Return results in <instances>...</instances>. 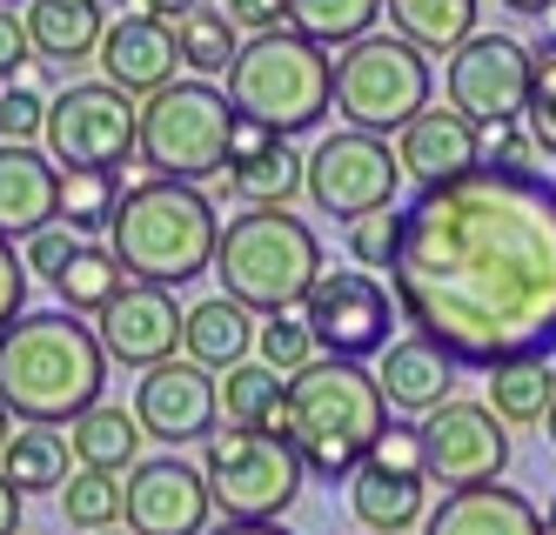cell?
<instances>
[{
	"label": "cell",
	"mask_w": 556,
	"mask_h": 535,
	"mask_svg": "<svg viewBox=\"0 0 556 535\" xmlns=\"http://www.w3.org/2000/svg\"><path fill=\"white\" fill-rule=\"evenodd\" d=\"M101 535H135V528H101Z\"/></svg>",
	"instance_id": "11a10c76"
},
{
	"label": "cell",
	"mask_w": 556,
	"mask_h": 535,
	"mask_svg": "<svg viewBox=\"0 0 556 535\" xmlns=\"http://www.w3.org/2000/svg\"><path fill=\"white\" fill-rule=\"evenodd\" d=\"M450 107L476 128H509L530 107V48L509 34H469L463 48L443 61Z\"/></svg>",
	"instance_id": "4fadbf2b"
},
{
	"label": "cell",
	"mask_w": 556,
	"mask_h": 535,
	"mask_svg": "<svg viewBox=\"0 0 556 535\" xmlns=\"http://www.w3.org/2000/svg\"><path fill=\"white\" fill-rule=\"evenodd\" d=\"M14 442V416H8V402H0V448Z\"/></svg>",
	"instance_id": "816d5d0a"
},
{
	"label": "cell",
	"mask_w": 556,
	"mask_h": 535,
	"mask_svg": "<svg viewBox=\"0 0 556 535\" xmlns=\"http://www.w3.org/2000/svg\"><path fill=\"white\" fill-rule=\"evenodd\" d=\"M349 509L369 535H409L429 522V475H389V469H355L349 475Z\"/></svg>",
	"instance_id": "484cf974"
},
{
	"label": "cell",
	"mask_w": 556,
	"mask_h": 535,
	"mask_svg": "<svg viewBox=\"0 0 556 535\" xmlns=\"http://www.w3.org/2000/svg\"><path fill=\"white\" fill-rule=\"evenodd\" d=\"M61 515H67V528H88V535L114 528V522H122V475L74 469L67 488H61Z\"/></svg>",
	"instance_id": "d590c367"
},
{
	"label": "cell",
	"mask_w": 556,
	"mask_h": 535,
	"mask_svg": "<svg viewBox=\"0 0 556 535\" xmlns=\"http://www.w3.org/2000/svg\"><path fill=\"white\" fill-rule=\"evenodd\" d=\"M202 475L208 496L222 509V522H275L295 496H302V456L282 435L262 429H215L202 442Z\"/></svg>",
	"instance_id": "9c48e42d"
},
{
	"label": "cell",
	"mask_w": 556,
	"mask_h": 535,
	"mask_svg": "<svg viewBox=\"0 0 556 535\" xmlns=\"http://www.w3.org/2000/svg\"><path fill=\"white\" fill-rule=\"evenodd\" d=\"M308 181V161L289 148V135L262 128V120L235 114L228 141V194H242L249 208H289V194Z\"/></svg>",
	"instance_id": "ffe728a7"
},
{
	"label": "cell",
	"mask_w": 556,
	"mask_h": 535,
	"mask_svg": "<svg viewBox=\"0 0 556 535\" xmlns=\"http://www.w3.org/2000/svg\"><path fill=\"white\" fill-rule=\"evenodd\" d=\"M530 154H536V141H530L523 120H509V128H490V141H483V161H490V168H530Z\"/></svg>",
	"instance_id": "f6af8a7d"
},
{
	"label": "cell",
	"mask_w": 556,
	"mask_h": 535,
	"mask_svg": "<svg viewBox=\"0 0 556 535\" xmlns=\"http://www.w3.org/2000/svg\"><path fill=\"white\" fill-rule=\"evenodd\" d=\"M175 40H181V67H188L194 80L228 74L235 54H242V27H235L222 8H202V0H194L188 14H175Z\"/></svg>",
	"instance_id": "d6a6232c"
},
{
	"label": "cell",
	"mask_w": 556,
	"mask_h": 535,
	"mask_svg": "<svg viewBox=\"0 0 556 535\" xmlns=\"http://www.w3.org/2000/svg\"><path fill=\"white\" fill-rule=\"evenodd\" d=\"M61 221V161L34 141H0V241H27Z\"/></svg>",
	"instance_id": "44dd1931"
},
{
	"label": "cell",
	"mask_w": 556,
	"mask_h": 535,
	"mask_svg": "<svg viewBox=\"0 0 556 535\" xmlns=\"http://www.w3.org/2000/svg\"><path fill=\"white\" fill-rule=\"evenodd\" d=\"M543 429H549V448H556V402H549V422H543Z\"/></svg>",
	"instance_id": "f5cc1de1"
},
{
	"label": "cell",
	"mask_w": 556,
	"mask_h": 535,
	"mask_svg": "<svg viewBox=\"0 0 556 535\" xmlns=\"http://www.w3.org/2000/svg\"><path fill=\"white\" fill-rule=\"evenodd\" d=\"M48 288L61 295L67 315H101V308L128 288V268L114 262V249H94V241H81V249L67 255V268H61Z\"/></svg>",
	"instance_id": "4dcf8cb0"
},
{
	"label": "cell",
	"mask_w": 556,
	"mask_h": 535,
	"mask_svg": "<svg viewBox=\"0 0 556 535\" xmlns=\"http://www.w3.org/2000/svg\"><path fill=\"white\" fill-rule=\"evenodd\" d=\"M215 496H208V475L181 462V456H154L128 469L122 488V528L135 535H208Z\"/></svg>",
	"instance_id": "2e32d148"
},
{
	"label": "cell",
	"mask_w": 556,
	"mask_h": 535,
	"mask_svg": "<svg viewBox=\"0 0 556 535\" xmlns=\"http://www.w3.org/2000/svg\"><path fill=\"white\" fill-rule=\"evenodd\" d=\"M21 67H34V40H27V14L0 8V80H21Z\"/></svg>",
	"instance_id": "ee69618b"
},
{
	"label": "cell",
	"mask_w": 556,
	"mask_h": 535,
	"mask_svg": "<svg viewBox=\"0 0 556 535\" xmlns=\"http://www.w3.org/2000/svg\"><path fill=\"white\" fill-rule=\"evenodd\" d=\"M222 14L242 34H275V27H289V0H222Z\"/></svg>",
	"instance_id": "bcb514c9"
},
{
	"label": "cell",
	"mask_w": 556,
	"mask_h": 535,
	"mask_svg": "<svg viewBox=\"0 0 556 535\" xmlns=\"http://www.w3.org/2000/svg\"><path fill=\"white\" fill-rule=\"evenodd\" d=\"M48 154L61 161V168H128L135 148H141V107L108 88V80H74V88H61L48 101Z\"/></svg>",
	"instance_id": "30bf717a"
},
{
	"label": "cell",
	"mask_w": 556,
	"mask_h": 535,
	"mask_svg": "<svg viewBox=\"0 0 556 535\" xmlns=\"http://www.w3.org/2000/svg\"><path fill=\"white\" fill-rule=\"evenodd\" d=\"M21 502H27V496H21L8 475H0V535H21Z\"/></svg>",
	"instance_id": "7dc6e473"
},
{
	"label": "cell",
	"mask_w": 556,
	"mask_h": 535,
	"mask_svg": "<svg viewBox=\"0 0 556 535\" xmlns=\"http://www.w3.org/2000/svg\"><path fill=\"white\" fill-rule=\"evenodd\" d=\"M101 388H108V348L81 315L41 308L0 335V402L14 422L74 429L94 402H108Z\"/></svg>",
	"instance_id": "7a4b0ae2"
},
{
	"label": "cell",
	"mask_w": 556,
	"mask_h": 535,
	"mask_svg": "<svg viewBox=\"0 0 556 535\" xmlns=\"http://www.w3.org/2000/svg\"><path fill=\"white\" fill-rule=\"evenodd\" d=\"M188 8H194V0H135V14H154V21H175Z\"/></svg>",
	"instance_id": "c3c4849f"
},
{
	"label": "cell",
	"mask_w": 556,
	"mask_h": 535,
	"mask_svg": "<svg viewBox=\"0 0 556 535\" xmlns=\"http://www.w3.org/2000/svg\"><path fill=\"white\" fill-rule=\"evenodd\" d=\"M382 14H389V34H403L409 48L422 54H456L463 40L476 34V0H382Z\"/></svg>",
	"instance_id": "f1b7e54d"
},
{
	"label": "cell",
	"mask_w": 556,
	"mask_h": 535,
	"mask_svg": "<svg viewBox=\"0 0 556 535\" xmlns=\"http://www.w3.org/2000/svg\"><path fill=\"white\" fill-rule=\"evenodd\" d=\"M376 382H382V402L389 408H403V416H435L443 402H456V361L422 342V335H403V342H389L376 355Z\"/></svg>",
	"instance_id": "7402d4cb"
},
{
	"label": "cell",
	"mask_w": 556,
	"mask_h": 535,
	"mask_svg": "<svg viewBox=\"0 0 556 535\" xmlns=\"http://www.w3.org/2000/svg\"><path fill=\"white\" fill-rule=\"evenodd\" d=\"M496 8H509V14H556V0H496Z\"/></svg>",
	"instance_id": "f907efd6"
},
{
	"label": "cell",
	"mask_w": 556,
	"mask_h": 535,
	"mask_svg": "<svg viewBox=\"0 0 556 535\" xmlns=\"http://www.w3.org/2000/svg\"><path fill=\"white\" fill-rule=\"evenodd\" d=\"M228 101L235 114L262 120L275 135H308L336 107V61L323 40H308L295 27L249 34L228 67Z\"/></svg>",
	"instance_id": "8992f818"
},
{
	"label": "cell",
	"mask_w": 556,
	"mask_h": 535,
	"mask_svg": "<svg viewBox=\"0 0 556 535\" xmlns=\"http://www.w3.org/2000/svg\"><path fill=\"white\" fill-rule=\"evenodd\" d=\"M255 355L275 368V375H302V368L323 355L315 348V335H308V321L289 308V315H262V335H255Z\"/></svg>",
	"instance_id": "74e56055"
},
{
	"label": "cell",
	"mask_w": 556,
	"mask_h": 535,
	"mask_svg": "<svg viewBox=\"0 0 556 535\" xmlns=\"http://www.w3.org/2000/svg\"><path fill=\"white\" fill-rule=\"evenodd\" d=\"M67 442H74V469H101V475H122V469H135L141 462V422H135V408H122V402H94L81 422L67 429Z\"/></svg>",
	"instance_id": "4316f807"
},
{
	"label": "cell",
	"mask_w": 556,
	"mask_h": 535,
	"mask_svg": "<svg viewBox=\"0 0 556 535\" xmlns=\"http://www.w3.org/2000/svg\"><path fill=\"white\" fill-rule=\"evenodd\" d=\"M382 0H289V27L323 40V48H349V40L376 34Z\"/></svg>",
	"instance_id": "e575fe53"
},
{
	"label": "cell",
	"mask_w": 556,
	"mask_h": 535,
	"mask_svg": "<svg viewBox=\"0 0 556 535\" xmlns=\"http://www.w3.org/2000/svg\"><path fill=\"white\" fill-rule=\"evenodd\" d=\"M122 208V175L101 168H61V228L74 234H108Z\"/></svg>",
	"instance_id": "836d02e7"
},
{
	"label": "cell",
	"mask_w": 556,
	"mask_h": 535,
	"mask_svg": "<svg viewBox=\"0 0 556 535\" xmlns=\"http://www.w3.org/2000/svg\"><path fill=\"white\" fill-rule=\"evenodd\" d=\"M208 535H289L282 522H222V528H208Z\"/></svg>",
	"instance_id": "681fc988"
},
{
	"label": "cell",
	"mask_w": 556,
	"mask_h": 535,
	"mask_svg": "<svg viewBox=\"0 0 556 535\" xmlns=\"http://www.w3.org/2000/svg\"><path fill=\"white\" fill-rule=\"evenodd\" d=\"M549 34H556V14H549Z\"/></svg>",
	"instance_id": "9f6ffc18"
},
{
	"label": "cell",
	"mask_w": 556,
	"mask_h": 535,
	"mask_svg": "<svg viewBox=\"0 0 556 535\" xmlns=\"http://www.w3.org/2000/svg\"><path fill=\"white\" fill-rule=\"evenodd\" d=\"M94 61H101V80H108V88H122L128 101L162 94L168 80H175V67H181L175 21H154V14H122V21H108Z\"/></svg>",
	"instance_id": "ac0fdd59"
},
{
	"label": "cell",
	"mask_w": 556,
	"mask_h": 535,
	"mask_svg": "<svg viewBox=\"0 0 556 535\" xmlns=\"http://www.w3.org/2000/svg\"><path fill=\"white\" fill-rule=\"evenodd\" d=\"M369 469H389V475H429V462H422V429L389 422L382 442L369 448Z\"/></svg>",
	"instance_id": "60d3db41"
},
{
	"label": "cell",
	"mask_w": 556,
	"mask_h": 535,
	"mask_svg": "<svg viewBox=\"0 0 556 535\" xmlns=\"http://www.w3.org/2000/svg\"><path fill=\"white\" fill-rule=\"evenodd\" d=\"M363 535H369V528H363Z\"/></svg>",
	"instance_id": "680465c9"
},
{
	"label": "cell",
	"mask_w": 556,
	"mask_h": 535,
	"mask_svg": "<svg viewBox=\"0 0 556 535\" xmlns=\"http://www.w3.org/2000/svg\"><path fill=\"white\" fill-rule=\"evenodd\" d=\"M74 462V442H67V429H34V422H21L14 429V442L0 448V475H8L21 496H34V488H67V469Z\"/></svg>",
	"instance_id": "f546056e"
},
{
	"label": "cell",
	"mask_w": 556,
	"mask_h": 535,
	"mask_svg": "<svg viewBox=\"0 0 556 535\" xmlns=\"http://www.w3.org/2000/svg\"><path fill=\"white\" fill-rule=\"evenodd\" d=\"M215 201L188 181H141L122 194L108 228V249L114 262L128 268V281H154V288H181L194 275L215 268Z\"/></svg>",
	"instance_id": "277c9868"
},
{
	"label": "cell",
	"mask_w": 556,
	"mask_h": 535,
	"mask_svg": "<svg viewBox=\"0 0 556 535\" xmlns=\"http://www.w3.org/2000/svg\"><path fill=\"white\" fill-rule=\"evenodd\" d=\"M101 34H108L101 0H27V40L41 67H74L101 54Z\"/></svg>",
	"instance_id": "d4e9b609"
},
{
	"label": "cell",
	"mask_w": 556,
	"mask_h": 535,
	"mask_svg": "<svg viewBox=\"0 0 556 535\" xmlns=\"http://www.w3.org/2000/svg\"><path fill=\"white\" fill-rule=\"evenodd\" d=\"M395 249H403V208H376L363 221H349V262L355 268L389 275L395 268Z\"/></svg>",
	"instance_id": "f35d334b"
},
{
	"label": "cell",
	"mask_w": 556,
	"mask_h": 535,
	"mask_svg": "<svg viewBox=\"0 0 556 535\" xmlns=\"http://www.w3.org/2000/svg\"><path fill=\"white\" fill-rule=\"evenodd\" d=\"M181 328H188V308L175 302V288H154V281H128L101 315H94V335L108 348V361L122 368H162L175 361L181 348Z\"/></svg>",
	"instance_id": "e0dca14e"
},
{
	"label": "cell",
	"mask_w": 556,
	"mask_h": 535,
	"mask_svg": "<svg viewBox=\"0 0 556 535\" xmlns=\"http://www.w3.org/2000/svg\"><path fill=\"white\" fill-rule=\"evenodd\" d=\"M135 422L148 442H162L168 456H181L188 442H208L222 429V382L208 368H194L188 355L148 368L135 382Z\"/></svg>",
	"instance_id": "9a60e30c"
},
{
	"label": "cell",
	"mask_w": 556,
	"mask_h": 535,
	"mask_svg": "<svg viewBox=\"0 0 556 535\" xmlns=\"http://www.w3.org/2000/svg\"><path fill=\"white\" fill-rule=\"evenodd\" d=\"M395 161H403V181H416V188L463 181L469 168H483V128L463 120L456 107H422L395 135Z\"/></svg>",
	"instance_id": "d6986e66"
},
{
	"label": "cell",
	"mask_w": 556,
	"mask_h": 535,
	"mask_svg": "<svg viewBox=\"0 0 556 535\" xmlns=\"http://www.w3.org/2000/svg\"><path fill=\"white\" fill-rule=\"evenodd\" d=\"M21 302H27V262L14 255V241H0V335L27 315Z\"/></svg>",
	"instance_id": "7bdbcfd3"
},
{
	"label": "cell",
	"mask_w": 556,
	"mask_h": 535,
	"mask_svg": "<svg viewBox=\"0 0 556 535\" xmlns=\"http://www.w3.org/2000/svg\"><path fill=\"white\" fill-rule=\"evenodd\" d=\"M302 321L323 355L336 361H369L389 348L395 321H403V308H395V288H382L376 275L363 268H323L302 302Z\"/></svg>",
	"instance_id": "8fae6325"
},
{
	"label": "cell",
	"mask_w": 556,
	"mask_h": 535,
	"mask_svg": "<svg viewBox=\"0 0 556 535\" xmlns=\"http://www.w3.org/2000/svg\"><path fill=\"white\" fill-rule=\"evenodd\" d=\"M523 128L536 141V154L556 161V34H543L530 48V107H523Z\"/></svg>",
	"instance_id": "8d00e7d4"
},
{
	"label": "cell",
	"mask_w": 556,
	"mask_h": 535,
	"mask_svg": "<svg viewBox=\"0 0 556 535\" xmlns=\"http://www.w3.org/2000/svg\"><path fill=\"white\" fill-rule=\"evenodd\" d=\"M308 201L336 221H363L376 208H395V188H403V161L382 135H363V128H342L329 135L323 148L308 154Z\"/></svg>",
	"instance_id": "7c38bea8"
},
{
	"label": "cell",
	"mask_w": 556,
	"mask_h": 535,
	"mask_svg": "<svg viewBox=\"0 0 556 535\" xmlns=\"http://www.w3.org/2000/svg\"><path fill=\"white\" fill-rule=\"evenodd\" d=\"M382 429H389V402H382L376 368L315 355L302 375H289L282 416H275L268 435H282L315 482H349L369 462Z\"/></svg>",
	"instance_id": "3957f363"
},
{
	"label": "cell",
	"mask_w": 556,
	"mask_h": 535,
	"mask_svg": "<svg viewBox=\"0 0 556 535\" xmlns=\"http://www.w3.org/2000/svg\"><path fill=\"white\" fill-rule=\"evenodd\" d=\"M422 535H549V522L530 496H516L503 482H483V488H450L429 509Z\"/></svg>",
	"instance_id": "603a6c76"
},
{
	"label": "cell",
	"mask_w": 556,
	"mask_h": 535,
	"mask_svg": "<svg viewBox=\"0 0 556 535\" xmlns=\"http://www.w3.org/2000/svg\"><path fill=\"white\" fill-rule=\"evenodd\" d=\"M416 429H422L429 482H443V488H483L509 469V422L490 402H443Z\"/></svg>",
	"instance_id": "5bb4252c"
},
{
	"label": "cell",
	"mask_w": 556,
	"mask_h": 535,
	"mask_svg": "<svg viewBox=\"0 0 556 535\" xmlns=\"http://www.w3.org/2000/svg\"><path fill=\"white\" fill-rule=\"evenodd\" d=\"M429 54L403 34H363L336 54V114L363 135H403L429 107Z\"/></svg>",
	"instance_id": "ba28073f"
},
{
	"label": "cell",
	"mask_w": 556,
	"mask_h": 535,
	"mask_svg": "<svg viewBox=\"0 0 556 535\" xmlns=\"http://www.w3.org/2000/svg\"><path fill=\"white\" fill-rule=\"evenodd\" d=\"M543 522H549V535H556V496H549V515H543Z\"/></svg>",
	"instance_id": "db71d44e"
},
{
	"label": "cell",
	"mask_w": 556,
	"mask_h": 535,
	"mask_svg": "<svg viewBox=\"0 0 556 535\" xmlns=\"http://www.w3.org/2000/svg\"><path fill=\"white\" fill-rule=\"evenodd\" d=\"M74 249H81V234L54 221V228H41V234H27V255H21V262H27V275H48V281H54Z\"/></svg>",
	"instance_id": "b9f144b4"
},
{
	"label": "cell",
	"mask_w": 556,
	"mask_h": 535,
	"mask_svg": "<svg viewBox=\"0 0 556 535\" xmlns=\"http://www.w3.org/2000/svg\"><path fill=\"white\" fill-rule=\"evenodd\" d=\"M282 395H289V375H275L268 361H242L222 375V429H275L282 416Z\"/></svg>",
	"instance_id": "1f68e13d"
},
{
	"label": "cell",
	"mask_w": 556,
	"mask_h": 535,
	"mask_svg": "<svg viewBox=\"0 0 556 535\" xmlns=\"http://www.w3.org/2000/svg\"><path fill=\"white\" fill-rule=\"evenodd\" d=\"M222 295H235L255 315H289L308 302L315 275H323V241H315L308 221H295L289 208H249L222 221L215 241V268Z\"/></svg>",
	"instance_id": "5b68a950"
},
{
	"label": "cell",
	"mask_w": 556,
	"mask_h": 535,
	"mask_svg": "<svg viewBox=\"0 0 556 535\" xmlns=\"http://www.w3.org/2000/svg\"><path fill=\"white\" fill-rule=\"evenodd\" d=\"M34 135H48L41 80H8V88H0V141H34Z\"/></svg>",
	"instance_id": "ab89813d"
},
{
	"label": "cell",
	"mask_w": 556,
	"mask_h": 535,
	"mask_svg": "<svg viewBox=\"0 0 556 535\" xmlns=\"http://www.w3.org/2000/svg\"><path fill=\"white\" fill-rule=\"evenodd\" d=\"M0 8H14V0H0Z\"/></svg>",
	"instance_id": "6f0895ef"
},
{
	"label": "cell",
	"mask_w": 556,
	"mask_h": 535,
	"mask_svg": "<svg viewBox=\"0 0 556 535\" xmlns=\"http://www.w3.org/2000/svg\"><path fill=\"white\" fill-rule=\"evenodd\" d=\"M255 335H262L255 308H242L235 295H208V302H194V308H188L181 348H188L194 368H208V375H228V368H242V361L255 355Z\"/></svg>",
	"instance_id": "cb8c5ba5"
},
{
	"label": "cell",
	"mask_w": 556,
	"mask_h": 535,
	"mask_svg": "<svg viewBox=\"0 0 556 535\" xmlns=\"http://www.w3.org/2000/svg\"><path fill=\"white\" fill-rule=\"evenodd\" d=\"M228 141H235V101L215 80H168L162 94L141 101V168L154 181H188L202 188L228 175Z\"/></svg>",
	"instance_id": "52a82bcc"
},
{
	"label": "cell",
	"mask_w": 556,
	"mask_h": 535,
	"mask_svg": "<svg viewBox=\"0 0 556 535\" xmlns=\"http://www.w3.org/2000/svg\"><path fill=\"white\" fill-rule=\"evenodd\" d=\"M395 308L456 368L556 348V188L530 168H469L416 188L389 268Z\"/></svg>",
	"instance_id": "6da1fadb"
},
{
	"label": "cell",
	"mask_w": 556,
	"mask_h": 535,
	"mask_svg": "<svg viewBox=\"0 0 556 535\" xmlns=\"http://www.w3.org/2000/svg\"><path fill=\"white\" fill-rule=\"evenodd\" d=\"M490 408L509 429H536L549 422V402H556V361L549 355H509L490 368Z\"/></svg>",
	"instance_id": "83f0119b"
}]
</instances>
